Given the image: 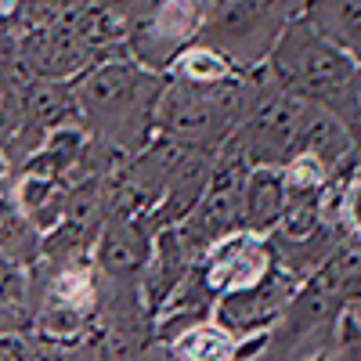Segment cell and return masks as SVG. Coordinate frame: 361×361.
Segmentation results:
<instances>
[{
	"label": "cell",
	"mask_w": 361,
	"mask_h": 361,
	"mask_svg": "<svg viewBox=\"0 0 361 361\" xmlns=\"http://www.w3.org/2000/svg\"><path fill=\"white\" fill-rule=\"evenodd\" d=\"M163 80L137 62H98L76 76L73 98L83 123L112 145H141L145 130L156 127V105Z\"/></svg>",
	"instance_id": "6da1fadb"
},
{
	"label": "cell",
	"mask_w": 361,
	"mask_h": 361,
	"mask_svg": "<svg viewBox=\"0 0 361 361\" xmlns=\"http://www.w3.org/2000/svg\"><path fill=\"white\" fill-rule=\"evenodd\" d=\"M267 73L293 98L325 102V105L350 98L357 83L354 58L340 51L336 44L322 40L304 18L289 22L279 33L275 47L267 54Z\"/></svg>",
	"instance_id": "7a4b0ae2"
},
{
	"label": "cell",
	"mask_w": 361,
	"mask_h": 361,
	"mask_svg": "<svg viewBox=\"0 0 361 361\" xmlns=\"http://www.w3.org/2000/svg\"><path fill=\"white\" fill-rule=\"evenodd\" d=\"M246 90L224 83H185L170 80L163 83V94L156 105V127L166 134V141L180 148H209L217 145L243 112Z\"/></svg>",
	"instance_id": "3957f363"
},
{
	"label": "cell",
	"mask_w": 361,
	"mask_h": 361,
	"mask_svg": "<svg viewBox=\"0 0 361 361\" xmlns=\"http://www.w3.org/2000/svg\"><path fill=\"white\" fill-rule=\"evenodd\" d=\"M282 8L286 0H206L202 33L195 44L217 51L231 69L253 66L271 54L286 29Z\"/></svg>",
	"instance_id": "277c9868"
},
{
	"label": "cell",
	"mask_w": 361,
	"mask_h": 361,
	"mask_svg": "<svg viewBox=\"0 0 361 361\" xmlns=\"http://www.w3.org/2000/svg\"><path fill=\"white\" fill-rule=\"evenodd\" d=\"M202 18L206 0H148L127 29L130 58L148 73L170 69L173 58L199 40Z\"/></svg>",
	"instance_id": "5b68a950"
},
{
	"label": "cell",
	"mask_w": 361,
	"mask_h": 361,
	"mask_svg": "<svg viewBox=\"0 0 361 361\" xmlns=\"http://www.w3.org/2000/svg\"><path fill=\"white\" fill-rule=\"evenodd\" d=\"M314 119V109L304 98H293V94H279V98H267L243 130V145H246V156L257 163H282L293 145H300L307 137V127Z\"/></svg>",
	"instance_id": "8992f818"
},
{
	"label": "cell",
	"mask_w": 361,
	"mask_h": 361,
	"mask_svg": "<svg viewBox=\"0 0 361 361\" xmlns=\"http://www.w3.org/2000/svg\"><path fill=\"white\" fill-rule=\"evenodd\" d=\"M243 188L246 180L238 170H221L209 177V188L202 192L199 206L188 214L185 228H180V243L188 250H214L221 238L243 221Z\"/></svg>",
	"instance_id": "52a82bcc"
},
{
	"label": "cell",
	"mask_w": 361,
	"mask_h": 361,
	"mask_svg": "<svg viewBox=\"0 0 361 361\" xmlns=\"http://www.w3.org/2000/svg\"><path fill=\"white\" fill-rule=\"evenodd\" d=\"M267 275V257L264 250L253 243L250 235L243 238H221L209 250V264H206V286L214 289H250Z\"/></svg>",
	"instance_id": "ba28073f"
},
{
	"label": "cell",
	"mask_w": 361,
	"mask_h": 361,
	"mask_svg": "<svg viewBox=\"0 0 361 361\" xmlns=\"http://www.w3.org/2000/svg\"><path fill=\"white\" fill-rule=\"evenodd\" d=\"M148 260V238L145 228L134 217H112V224L105 228L102 243H98V264L105 267V275L123 279V275H137Z\"/></svg>",
	"instance_id": "9c48e42d"
},
{
	"label": "cell",
	"mask_w": 361,
	"mask_h": 361,
	"mask_svg": "<svg viewBox=\"0 0 361 361\" xmlns=\"http://www.w3.org/2000/svg\"><path fill=\"white\" fill-rule=\"evenodd\" d=\"M304 22L340 51H361V0H311Z\"/></svg>",
	"instance_id": "30bf717a"
},
{
	"label": "cell",
	"mask_w": 361,
	"mask_h": 361,
	"mask_svg": "<svg viewBox=\"0 0 361 361\" xmlns=\"http://www.w3.org/2000/svg\"><path fill=\"white\" fill-rule=\"evenodd\" d=\"M286 177H279L275 170H257L243 188V221L250 228H271L286 214Z\"/></svg>",
	"instance_id": "8fae6325"
},
{
	"label": "cell",
	"mask_w": 361,
	"mask_h": 361,
	"mask_svg": "<svg viewBox=\"0 0 361 361\" xmlns=\"http://www.w3.org/2000/svg\"><path fill=\"white\" fill-rule=\"evenodd\" d=\"M209 188V173L202 163H180L166 185V199L156 206V224H173V221H188V214L199 206L202 192Z\"/></svg>",
	"instance_id": "7c38bea8"
},
{
	"label": "cell",
	"mask_w": 361,
	"mask_h": 361,
	"mask_svg": "<svg viewBox=\"0 0 361 361\" xmlns=\"http://www.w3.org/2000/svg\"><path fill=\"white\" fill-rule=\"evenodd\" d=\"M185 250L188 246L180 243V235H173V231L159 235V250L152 257V267L145 271L156 304H163L166 296H173V289L180 286V275H185Z\"/></svg>",
	"instance_id": "4fadbf2b"
},
{
	"label": "cell",
	"mask_w": 361,
	"mask_h": 361,
	"mask_svg": "<svg viewBox=\"0 0 361 361\" xmlns=\"http://www.w3.org/2000/svg\"><path fill=\"white\" fill-rule=\"evenodd\" d=\"M170 73H173V80H185V83H224V80H231L235 69L217 51H209L202 44H192L173 58Z\"/></svg>",
	"instance_id": "5bb4252c"
},
{
	"label": "cell",
	"mask_w": 361,
	"mask_h": 361,
	"mask_svg": "<svg viewBox=\"0 0 361 361\" xmlns=\"http://www.w3.org/2000/svg\"><path fill=\"white\" fill-rule=\"evenodd\" d=\"M231 350H235L231 336H224L221 329H209V325H195L188 336L177 340V354L188 361H228Z\"/></svg>",
	"instance_id": "9a60e30c"
},
{
	"label": "cell",
	"mask_w": 361,
	"mask_h": 361,
	"mask_svg": "<svg viewBox=\"0 0 361 361\" xmlns=\"http://www.w3.org/2000/svg\"><path fill=\"white\" fill-rule=\"evenodd\" d=\"M343 209H347L350 224L361 231V180H357V185H350V192H347V199H343Z\"/></svg>",
	"instance_id": "2e32d148"
},
{
	"label": "cell",
	"mask_w": 361,
	"mask_h": 361,
	"mask_svg": "<svg viewBox=\"0 0 361 361\" xmlns=\"http://www.w3.org/2000/svg\"><path fill=\"white\" fill-rule=\"evenodd\" d=\"M8 173V163H4V156H0V177H4Z\"/></svg>",
	"instance_id": "e0dca14e"
}]
</instances>
